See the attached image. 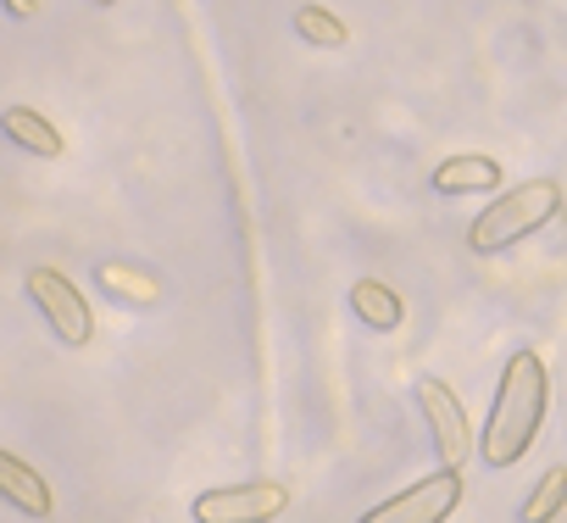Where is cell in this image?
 <instances>
[{
	"label": "cell",
	"instance_id": "1",
	"mask_svg": "<svg viewBox=\"0 0 567 523\" xmlns=\"http://www.w3.org/2000/svg\"><path fill=\"white\" fill-rule=\"evenodd\" d=\"M545 407H550V373L539 362V351H512L501 384H495V401H489V423H484V462L489 468H512L528 457V445L539 440V423H545Z\"/></svg>",
	"mask_w": 567,
	"mask_h": 523
},
{
	"label": "cell",
	"instance_id": "2",
	"mask_svg": "<svg viewBox=\"0 0 567 523\" xmlns=\"http://www.w3.org/2000/svg\"><path fill=\"white\" fill-rule=\"evenodd\" d=\"M556 212H561V178H528V184L495 195V201L473 217L467 245H473L478 256H495V250H506V245L539 234Z\"/></svg>",
	"mask_w": 567,
	"mask_h": 523
},
{
	"label": "cell",
	"instance_id": "3",
	"mask_svg": "<svg viewBox=\"0 0 567 523\" xmlns=\"http://www.w3.org/2000/svg\"><path fill=\"white\" fill-rule=\"evenodd\" d=\"M29 296H34V307L45 312V324H51V335H56L62 346H90V340H95V312H90L84 290H79L68 274H56V268H29Z\"/></svg>",
	"mask_w": 567,
	"mask_h": 523
},
{
	"label": "cell",
	"instance_id": "4",
	"mask_svg": "<svg viewBox=\"0 0 567 523\" xmlns=\"http://www.w3.org/2000/svg\"><path fill=\"white\" fill-rule=\"evenodd\" d=\"M417 407H423V418H429L440 468H462L467 451H473V423H467L456 390H451L445 379H417Z\"/></svg>",
	"mask_w": 567,
	"mask_h": 523
},
{
	"label": "cell",
	"instance_id": "5",
	"mask_svg": "<svg viewBox=\"0 0 567 523\" xmlns=\"http://www.w3.org/2000/svg\"><path fill=\"white\" fill-rule=\"evenodd\" d=\"M456 501H462V473L456 468H440V473L417 479L412 490L390 495L384 506H373L368 523H445L456 512Z\"/></svg>",
	"mask_w": 567,
	"mask_h": 523
},
{
	"label": "cell",
	"instance_id": "6",
	"mask_svg": "<svg viewBox=\"0 0 567 523\" xmlns=\"http://www.w3.org/2000/svg\"><path fill=\"white\" fill-rule=\"evenodd\" d=\"M284 506H290V490L284 484H234V490H206L195 495V517L200 523H272Z\"/></svg>",
	"mask_w": 567,
	"mask_h": 523
},
{
	"label": "cell",
	"instance_id": "7",
	"mask_svg": "<svg viewBox=\"0 0 567 523\" xmlns=\"http://www.w3.org/2000/svg\"><path fill=\"white\" fill-rule=\"evenodd\" d=\"M0 501H7L12 512H23V517H51L56 512V495H51L45 473L29 468L12 451H0Z\"/></svg>",
	"mask_w": 567,
	"mask_h": 523
},
{
	"label": "cell",
	"instance_id": "8",
	"mask_svg": "<svg viewBox=\"0 0 567 523\" xmlns=\"http://www.w3.org/2000/svg\"><path fill=\"white\" fill-rule=\"evenodd\" d=\"M0 134H7L12 145H23L29 156H62L68 145H62V134L51 129V117H40L34 106H7V112H0Z\"/></svg>",
	"mask_w": 567,
	"mask_h": 523
},
{
	"label": "cell",
	"instance_id": "9",
	"mask_svg": "<svg viewBox=\"0 0 567 523\" xmlns=\"http://www.w3.org/2000/svg\"><path fill=\"white\" fill-rule=\"evenodd\" d=\"M351 312H357L373 335H395V329L406 324V307H401V296H395L384 279H357V290H351Z\"/></svg>",
	"mask_w": 567,
	"mask_h": 523
},
{
	"label": "cell",
	"instance_id": "10",
	"mask_svg": "<svg viewBox=\"0 0 567 523\" xmlns=\"http://www.w3.org/2000/svg\"><path fill=\"white\" fill-rule=\"evenodd\" d=\"M501 184V162L495 156H451L434 167V189L440 195H478Z\"/></svg>",
	"mask_w": 567,
	"mask_h": 523
},
{
	"label": "cell",
	"instance_id": "11",
	"mask_svg": "<svg viewBox=\"0 0 567 523\" xmlns=\"http://www.w3.org/2000/svg\"><path fill=\"white\" fill-rule=\"evenodd\" d=\"M95 290H106L123 307H156L162 301L156 279L140 274V268H128V262H101V268H95Z\"/></svg>",
	"mask_w": 567,
	"mask_h": 523
},
{
	"label": "cell",
	"instance_id": "12",
	"mask_svg": "<svg viewBox=\"0 0 567 523\" xmlns=\"http://www.w3.org/2000/svg\"><path fill=\"white\" fill-rule=\"evenodd\" d=\"M296 34H301L307 45H323V51H340V45L351 40V29H346L329 7H301V12H296Z\"/></svg>",
	"mask_w": 567,
	"mask_h": 523
},
{
	"label": "cell",
	"instance_id": "13",
	"mask_svg": "<svg viewBox=\"0 0 567 523\" xmlns=\"http://www.w3.org/2000/svg\"><path fill=\"white\" fill-rule=\"evenodd\" d=\"M561 490H567V473H561V468H550V473H545V484L528 495L523 517H528V523H539V517H561Z\"/></svg>",
	"mask_w": 567,
	"mask_h": 523
},
{
	"label": "cell",
	"instance_id": "14",
	"mask_svg": "<svg viewBox=\"0 0 567 523\" xmlns=\"http://www.w3.org/2000/svg\"><path fill=\"white\" fill-rule=\"evenodd\" d=\"M7 12L12 18H34V0H7Z\"/></svg>",
	"mask_w": 567,
	"mask_h": 523
},
{
	"label": "cell",
	"instance_id": "15",
	"mask_svg": "<svg viewBox=\"0 0 567 523\" xmlns=\"http://www.w3.org/2000/svg\"><path fill=\"white\" fill-rule=\"evenodd\" d=\"M95 7H117V0H95Z\"/></svg>",
	"mask_w": 567,
	"mask_h": 523
}]
</instances>
